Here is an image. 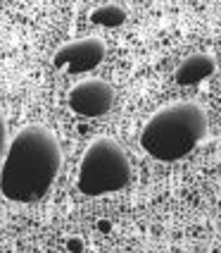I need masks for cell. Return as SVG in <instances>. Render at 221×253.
I'll return each instance as SVG.
<instances>
[{"label":"cell","mask_w":221,"mask_h":253,"mask_svg":"<svg viewBox=\"0 0 221 253\" xmlns=\"http://www.w3.org/2000/svg\"><path fill=\"white\" fill-rule=\"evenodd\" d=\"M69 108L81 117H102L112 110L114 91L102 79H86L69 88Z\"/></svg>","instance_id":"obj_5"},{"label":"cell","mask_w":221,"mask_h":253,"mask_svg":"<svg viewBox=\"0 0 221 253\" xmlns=\"http://www.w3.org/2000/svg\"><path fill=\"white\" fill-rule=\"evenodd\" d=\"M91 22L97 27H122L126 22V10L122 5H100L91 12Z\"/></svg>","instance_id":"obj_7"},{"label":"cell","mask_w":221,"mask_h":253,"mask_svg":"<svg viewBox=\"0 0 221 253\" xmlns=\"http://www.w3.org/2000/svg\"><path fill=\"white\" fill-rule=\"evenodd\" d=\"M5 141H7V126H5V115L0 110V158L5 153Z\"/></svg>","instance_id":"obj_8"},{"label":"cell","mask_w":221,"mask_h":253,"mask_svg":"<svg viewBox=\"0 0 221 253\" xmlns=\"http://www.w3.org/2000/svg\"><path fill=\"white\" fill-rule=\"evenodd\" d=\"M207 136V113L193 100L159 108L140 131V146L162 163H174L195 151Z\"/></svg>","instance_id":"obj_2"},{"label":"cell","mask_w":221,"mask_h":253,"mask_svg":"<svg viewBox=\"0 0 221 253\" xmlns=\"http://www.w3.org/2000/svg\"><path fill=\"white\" fill-rule=\"evenodd\" d=\"M105 60V43L97 36H86L76 41L64 43L57 48L53 55V65L57 70H64L69 74H81V72L95 70L97 65Z\"/></svg>","instance_id":"obj_4"},{"label":"cell","mask_w":221,"mask_h":253,"mask_svg":"<svg viewBox=\"0 0 221 253\" xmlns=\"http://www.w3.org/2000/svg\"><path fill=\"white\" fill-rule=\"evenodd\" d=\"M131 182V163L124 148L112 136H97L88 143L79 168V191L86 196H102L122 191Z\"/></svg>","instance_id":"obj_3"},{"label":"cell","mask_w":221,"mask_h":253,"mask_svg":"<svg viewBox=\"0 0 221 253\" xmlns=\"http://www.w3.org/2000/svg\"><path fill=\"white\" fill-rule=\"evenodd\" d=\"M217 62L212 55H205V53H197V55H190L188 60L181 62V67L176 70V84L181 86H190V84H200L205 82L209 74L214 72Z\"/></svg>","instance_id":"obj_6"},{"label":"cell","mask_w":221,"mask_h":253,"mask_svg":"<svg viewBox=\"0 0 221 253\" xmlns=\"http://www.w3.org/2000/svg\"><path fill=\"white\" fill-rule=\"evenodd\" d=\"M60 169L57 136L41 125H29L17 131L0 172V189L14 203L41 201L55 182Z\"/></svg>","instance_id":"obj_1"}]
</instances>
